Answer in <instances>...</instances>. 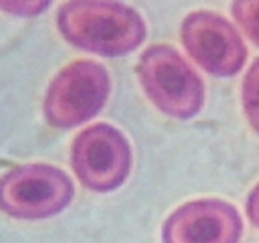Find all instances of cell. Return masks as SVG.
Wrapping results in <instances>:
<instances>
[{"label":"cell","instance_id":"obj_2","mask_svg":"<svg viewBox=\"0 0 259 243\" xmlns=\"http://www.w3.org/2000/svg\"><path fill=\"white\" fill-rule=\"evenodd\" d=\"M137 72L149 100L166 115L187 120L201 111L205 101L202 78L175 47H148L139 58Z\"/></svg>","mask_w":259,"mask_h":243},{"label":"cell","instance_id":"obj_9","mask_svg":"<svg viewBox=\"0 0 259 243\" xmlns=\"http://www.w3.org/2000/svg\"><path fill=\"white\" fill-rule=\"evenodd\" d=\"M232 13L248 38L259 46V0L234 2Z\"/></svg>","mask_w":259,"mask_h":243},{"label":"cell","instance_id":"obj_3","mask_svg":"<svg viewBox=\"0 0 259 243\" xmlns=\"http://www.w3.org/2000/svg\"><path fill=\"white\" fill-rule=\"evenodd\" d=\"M109 95L110 76L105 66L78 60L62 68L50 84L43 113L53 128H75L98 115Z\"/></svg>","mask_w":259,"mask_h":243},{"label":"cell","instance_id":"obj_6","mask_svg":"<svg viewBox=\"0 0 259 243\" xmlns=\"http://www.w3.org/2000/svg\"><path fill=\"white\" fill-rule=\"evenodd\" d=\"M181 39L194 61L218 77L239 73L248 58L239 32L217 13L199 10L187 15L181 25Z\"/></svg>","mask_w":259,"mask_h":243},{"label":"cell","instance_id":"obj_4","mask_svg":"<svg viewBox=\"0 0 259 243\" xmlns=\"http://www.w3.org/2000/svg\"><path fill=\"white\" fill-rule=\"evenodd\" d=\"M73 196L70 176L47 164L22 165L0 179V210L17 219L55 217L71 204Z\"/></svg>","mask_w":259,"mask_h":243},{"label":"cell","instance_id":"obj_10","mask_svg":"<svg viewBox=\"0 0 259 243\" xmlns=\"http://www.w3.org/2000/svg\"><path fill=\"white\" fill-rule=\"evenodd\" d=\"M51 5L50 2L42 0H0V9L18 17H33L45 12Z\"/></svg>","mask_w":259,"mask_h":243},{"label":"cell","instance_id":"obj_7","mask_svg":"<svg viewBox=\"0 0 259 243\" xmlns=\"http://www.w3.org/2000/svg\"><path fill=\"white\" fill-rule=\"evenodd\" d=\"M243 220L237 208L222 199H199L177 208L162 228L163 243H238Z\"/></svg>","mask_w":259,"mask_h":243},{"label":"cell","instance_id":"obj_1","mask_svg":"<svg viewBox=\"0 0 259 243\" xmlns=\"http://www.w3.org/2000/svg\"><path fill=\"white\" fill-rule=\"evenodd\" d=\"M57 27L68 43L103 57L128 55L147 37L142 15L118 2L66 3L58 10Z\"/></svg>","mask_w":259,"mask_h":243},{"label":"cell","instance_id":"obj_11","mask_svg":"<svg viewBox=\"0 0 259 243\" xmlns=\"http://www.w3.org/2000/svg\"><path fill=\"white\" fill-rule=\"evenodd\" d=\"M245 209H247V214L250 222L259 229V184L255 185L254 189L250 191Z\"/></svg>","mask_w":259,"mask_h":243},{"label":"cell","instance_id":"obj_8","mask_svg":"<svg viewBox=\"0 0 259 243\" xmlns=\"http://www.w3.org/2000/svg\"><path fill=\"white\" fill-rule=\"evenodd\" d=\"M242 100L245 115L250 126L259 134V57L244 76L242 88Z\"/></svg>","mask_w":259,"mask_h":243},{"label":"cell","instance_id":"obj_5","mask_svg":"<svg viewBox=\"0 0 259 243\" xmlns=\"http://www.w3.org/2000/svg\"><path fill=\"white\" fill-rule=\"evenodd\" d=\"M132 147L115 127L98 123L73 139L71 165L76 177L89 190L109 192L125 182L132 170Z\"/></svg>","mask_w":259,"mask_h":243}]
</instances>
